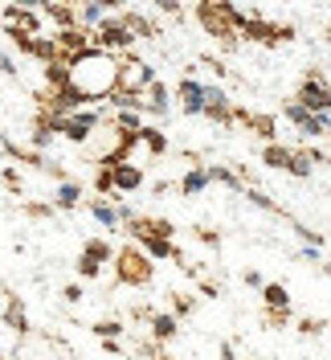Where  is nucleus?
I'll return each mask as SVG.
<instances>
[{"instance_id":"obj_1","label":"nucleus","mask_w":331,"mask_h":360,"mask_svg":"<svg viewBox=\"0 0 331 360\" xmlns=\"http://www.w3.org/2000/svg\"><path fill=\"white\" fill-rule=\"evenodd\" d=\"M70 82L90 98V107L107 103L110 94H115V86H119V53H107V49L90 45L86 53L74 58V66H70Z\"/></svg>"},{"instance_id":"obj_2","label":"nucleus","mask_w":331,"mask_h":360,"mask_svg":"<svg viewBox=\"0 0 331 360\" xmlns=\"http://www.w3.org/2000/svg\"><path fill=\"white\" fill-rule=\"evenodd\" d=\"M245 17H249V13L238 8L233 0H197L200 29H205V33H209L225 53H233V49L242 45V21H245Z\"/></svg>"},{"instance_id":"obj_3","label":"nucleus","mask_w":331,"mask_h":360,"mask_svg":"<svg viewBox=\"0 0 331 360\" xmlns=\"http://www.w3.org/2000/svg\"><path fill=\"white\" fill-rule=\"evenodd\" d=\"M152 278H155L152 254L139 246V242L115 250V283H119V287H148Z\"/></svg>"},{"instance_id":"obj_4","label":"nucleus","mask_w":331,"mask_h":360,"mask_svg":"<svg viewBox=\"0 0 331 360\" xmlns=\"http://www.w3.org/2000/svg\"><path fill=\"white\" fill-rule=\"evenodd\" d=\"M107 119V111H98V107H86V111H70V115H58V135L70 139V143H86L90 135L98 131V123Z\"/></svg>"},{"instance_id":"obj_5","label":"nucleus","mask_w":331,"mask_h":360,"mask_svg":"<svg viewBox=\"0 0 331 360\" xmlns=\"http://www.w3.org/2000/svg\"><path fill=\"white\" fill-rule=\"evenodd\" d=\"M13 360H74V352L49 332H29V336H21V348L13 352Z\"/></svg>"},{"instance_id":"obj_6","label":"nucleus","mask_w":331,"mask_h":360,"mask_svg":"<svg viewBox=\"0 0 331 360\" xmlns=\"http://www.w3.org/2000/svg\"><path fill=\"white\" fill-rule=\"evenodd\" d=\"M90 41L98 45V49H107V53H131V45L139 41V37L123 25V17H107L103 25L90 29Z\"/></svg>"},{"instance_id":"obj_7","label":"nucleus","mask_w":331,"mask_h":360,"mask_svg":"<svg viewBox=\"0 0 331 360\" xmlns=\"http://www.w3.org/2000/svg\"><path fill=\"white\" fill-rule=\"evenodd\" d=\"M152 82H155V66H148V62H143V58H135V53H119V86H115V90L143 94Z\"/></svg>"},{"instance_id":"obj_8","label":"nucleus","mask_w":331,"mask_h":360,"mask_svg":"<svg viewBox=\"0 0 331 360\" xmlns=\"http://www.w3.org/2000/svg\"><path fill=\"white\" fill-rule=\"evenodd\" d=\"M307 111H331V82L319 74V70H311L307 78H303V86L294 94Z\"/></svg>"},{"instance_id":"obj_9","label":"nucleus","mask_w":331,"mask_h":360,"mask_svg":"<svg viewBox=\"0 0 331 360\" xmlns=\"http://www.w3.org/2000/svg\"><path fill=\"white\" fill-rule=\"evenodd\" d=\"M205 98H209V103H205V119H209V123H217V127H233V123H238V107H233V98L221 86H209Z\"/></svg>"},{"instance_id":"obj_10","label":"nucleus","mask_w":331,"mask_h":360,"mask_svg":"<svg viewBox=\"0 0 331 360\" xmlns=\"http://www.w3.org/2000/svg\"><path fill=\"white\" fill-rule=\"evenodd\" d=\"M205 90H209V86L197 82V78H180L172 94L180 98V111H184V115H205V103H209V98H205Z\"/></svg>"},{"instance_id":"obj_11","label":"nucleus","mask_w":331,"mask_h":360,"mask_svg":"<svg viewBox=\"0 0 331 360\" xmlns=\"http://www.w3.org/2000/svg\"><path fill=\"white\" fill-rule=\"evenodd\" d=\"M4 25L29 33V37H41V13L37 8H21V4H4Z\"/></svg>"},{"instance_id":"obj_12","label":"nucleus","mask_w":331,"mask_h":360,"mask_svg":"<svg viewBox=\"0 0 331 360\" xmlns=\"http://www.w3.org/2000/svg\"><path fill=\"white\" fill-rule=\"evenodd\" d=\"M238 123H242L245 131H254L258 139H266V143H274V139H278V119H274V115L245 111V107H238Z\"/></svg>"},{"instance_id":"obj_13","label":"nucleus","mask_w":331,"mask_h":360,"mask_svg":"<svg viewBox=\"0 0 331 360\" xmlns=\"http://www.w3.org/2000/svg\"><path fill=\"white\" fill-rule=\"evenodd\" d=\"M0 295H4V319H0V323H4L8 332H17V336H29L33 323H29V315H25V303L13 291H0Z\"/></svg>"},{"instance_id":"obj_14","label":"nucleus","mask_w":331,"mask_h":360,"mask_svg":"<svg viewBox=\"0 0 331 360\" xmlns=\"http://www.w3.org/2000/svg\"><path fill=\"white\" fill-rule=\"evenodd\" d=\"M172 98H176V94L164 86L160 78H155L148 90H143V107H148V115H155V119H164V115L172 111Z\"/></svg>"},{"instance_id":"obj_15","label":"nucleus","mask_w":331,"mask_h":360,"mask_svg":"<svg viewBox=\"0 0 331 360\" xmlns=\"http://www.w3.org/2000/svg\"><path fill=\"white\" fill-rule=\"evenodd\" d=\"M139 188H143V168L135 160L115 164V193H139Z\"/></svg>"},{"instance_id":"obj_16","label":"nucleus","mask_w":331,"mask_h":360,"mask_svg":"<svg viewBox=\"0 0 331 360\" xmlns=\"http://www.w3.org/2000/svg\"><path fill=\"white\" fill-rule=\"evenodd\" d=\"M148 336L160 340V344H172V340L180 336V315L172 311H155L152 323H148Z\"/></svg>"},{"instance_id":"obj_17","label":"nucleus","mask_w":331,"mask_h":360,"mask_svg":"<svg viewBox=\"0 0 331 360\" xmlns=\"http://www.w3.org/2000/svg\"><path fill=\"white\" fill-rule=\"evenodd\" d=\"M209 184H213V180H209V168H205V164H197V168H188V172L176 180V193H180V197H200Z\"/></svg>"},{"instance_id":"obj_18","label":"nucleus","mask_w":331,"mask_h":360,"mask_svg":"<svg viewBox=\"0 0 331 360\" xmlns=\"http://www.w3.org/2000/svg\"><path fill=\"white\" fill-rule=\"evenodd\" d=\"M119 17H123V25L131 29L135 37H148V41H155V37L164 33V29H160V25H155L152 17H143V13H135V8H123Z\"/></svg>"},{"instance_id":"obj_19","label":"nucleus","mask_w":331,"mask_h":360,"mask_svg":"<svg viewBox=\"0 0 331 360\" xmlns=\"http://www.w3.org/2000/svg\"><path fill=\"white\" fill-rule=\"evenodd\" d=\"M90 217L98 225H107V229H123V217H119V205H110L107 197H94V201H86Z\"/></svg>"},{"instance_id":"obj_20","label":"nucleus","mask_w":331,"mask_h":360,"mask_svg":"<svg viewBox=\"0 0 331 360\" xmlns=\"http://www.w3.org/2000/svg\"><path fill=\"white\" fill-rule=\"evenodd\" d=\"M70 58H58V62H49V66H41V82H45V90H62V86H70Z\"/></svg>"},{"instance_id":"obj_21","label":"nucleus","mask_w":331,"mask_h":360,"mask_svg":"<svg viewBox=\"0 0 331 360\" xmlns=\"http://www.w3.org/2000/svg\"><path fill=\"white\" fill-rule=\"evenodd\" d=\"M205 168H209V180L213 184H225L229 193H245V180L238 168H225V164H205Z\"/></svg>"},{"instance_id":"obj_22","label":"nucleus","mask_w":331,"mask_h":360,"mask_svg":"<svg viewBox=\"0 0 331 360\" xmlns=\"http://www.w3.org/2000/svg\"><path fill=\"white\" fill-rule=\"evenodd\" d=\"M290 160H294V148L278 143V139L262 148V164H266V168H278V172H287V168H290Z\"/></svg>"},{"instance_id":"obj_23","label":"nucleus","mask_w":331,"mask_h":360,"mask_svg":"<svg viewBox=\"0 0 331 360\" xmlns=\"http://www.w3.org/2000/svg\"><path fill=\"white\" fill-rule=\"evenodd\" d=\"M139 246L148 250L152 258H172L176 266H180V262H184V254H180V246H176V242H172V238H143Z\"/></svg>"},{"instance_id":"obj_24","label":"nucleus","mask_w":331,"mask_h":360,"mask_svg":"<svg viewBox=\"0 0 331 360\" xmlns=\"http://www.w3.org/2000/svg\"><path fill=\"white\" fill-rule=\"evenodd\" d=\"M41 13H45L53 25H58V29H74V25H78V8H74V4H66V0H53V4H45Z\"/></svg>"},{"instance_id":"obj_25","label":"nucleus","mask_w":331,"mask_h":360,"mask_svg":"<svg viewBox=\"0 0 331 360\" xmlns=\"http://www.w3.org/2000/svg\"><path fill=\"white\" fill-rule=\"evenodd\" d=\"M139 148H143V152H148L152 160L168 156V139H164V131H160V127H152V123L139 131Z\"/></svg>"},{"instance_id":"obj_26","label":"nucleus","mask_w":331,"mask_h":360,"mask_svg":"<svg viewBox=\"0 0 331 360\" xmlns=\"http://www.w3.org/2000/svg\"><path fill=\"white\" fill-rule=\"evenodd\" d=\"M53 201H58V209H78V205H82V184H78V180H62V184H58V193H53Z\"/></svg>"},{"instance_id":"obj_27","label":"nucleus","mask_w":331,"mask_h":360,"mask_svg":"<svg viewBox=\"0 0 331 360\" xmlns=\"http://www.w3.org/2000/svg\"><path fill=\"white\" fill-rule=\"evenodd\" d=\"M110 119H115L119 131H143L148 127V111H115L110 107Z\"/></svg>"},{"instance_id":"obj_28","label":"nucleus","mask_w":331,"mask_h":360,"mask_svg":"<svg viewBox=\"0 0 331 360\" xmlns=\"http://www.w3.org/2000/svg\"><path fill=\"white\" fill-rule=\"evenodd\" d=\"M107 17H110V13L103 8V4H98V0H82V4H78V25H86V29L103 25Z\"/></svg>"},{"instance_id":"obj_29","label":"nucleus","mask_w":331,"mask_h":360,"mask_svg":"<svg viewBox=\"0 0 331 360\" xmlns=\"http://www.w3.org/2000/svg\"><path fill=\"white\" fill-rule=\"evenodd\" d=\"M245 201H249V205H258V209H266V213H278V217H287V209H283V205L274 201L270 193H262L258 184H249V188H245Z\"/></svg>"},{"instance_id":"obj_30","label":"nucleus","mask_w":331,"mask_h":360,"mask_svg":"<svg viewBox=\"0 0 331 360\" xmlns=\"http://www.w3.org/2000/svg\"><path fill=\"white\" fill-rule=\"evenodd\" d=\"M123 328H127V323H123V315H115V319L107 315V319H98L90 332H94L98 340H119V336H123Z\"/></svg>"},{"instance_id":"obj_31","label":"nucleus","mask_w":331,"mask_h":360,"mask_svg":"<svg viewBox=\"0 0 331 360\" xmlns=\"http://www.w3.org/2000/svg\"><path fill=\"white\" fill-rule=\"evenodd\" d=\"M74 266H78V274H82V278H98V274H103V266H107V262H103L98 254H90V250H82Z\"/></svg>"},{"instance_id":"obj_32","label":"nucleus","mask_w":331,"mask_h":360,"mask_svg":"<svg viewBox=\"0 0 331 360\" xmlns=\"http://www.w3.org/2000/svg\"><path fill=\"white\" fill-rule=\"evenodd\" d=\"M262 303L266 307H290V291L283 283H266L262 287Z\"/></svg>"},{"instance_id":"obj_33","label":"nucleus","mask_w":331,"mask_h":360,"mask_svg":"<svg viewBox=\"0 0 331 360\" xmlns=\"http://www.w3.org/2000/svg\"><path fill=\"white\" fill-rule=\"evenodd\" d=\"M94 193L115 197V164H98V172H94Z\"/></svg>"},{"instance_id":"obj_34","label":"nucleus","mask_w":331,"mask_h":360,"mask_svg":"<svg viewBox=\"0 0 331 360\" xmlns=\"http://www.w3.org/2000/svg\"><path fill=\"white\" fill-rule=\"evenodd\" d=\"M25 209V217H33V221H49V217H53V213H58V201H25L21 205Z\"/></svg>"},{"instance_id":"obj_35","label":"nucleus","mask_w":331,"mask_h":360,"mask_svg":"<svg viewBox=\"0 0 331 360\" xmlns=\"http://www.w3.org/2000/svg\"><path fill=\"white\" fill-rule=\"evenodd\" d=\"M168 303H172V315H180V319H188V315L197 311V299H193V295L172 291V299H168Z\"/></svg>"},{"instance_id":"obj_36","label":"nucleus","mask_w":331,"mask_h":360,"mask_svg":"<svg viewBox=\"0 0 331 360\" xmlns=\"http://www.w3.org/2000/svg\"><path fill=\"white\" fill-rule=\"evenodd\" d=\"M307 107H303V103H299V98H290L287 107H283V119H287V123H294V127H303V123H307Z\"/></svg>"},{"instance_id":"obj_37","label":"nucleus","mask_w":331,"mask_h":360,"mask_svg":"<svg viewBox=\"0 0 331 360\" xmlns=\"http://www.w3.org/2000/svg\"><path fill=\"white\" fill-rule=\"evenodd\" d=\"M262 323H266V328H287V323H290V307H266Z\"/></svg>"},{"instance_id":"obj_38","label":"nucleus","mask_w":331,"mask_h":360,"mask_svg":"<svg viewBox=\"0 0 331 360\" xmlns=\"http://www.w3.org/2000/svg\"><path fill=\"white\" fill-rule=\"evenodd\" d=\"M0 180H4V188H8V193H17V197L25 193V180H21V172H17V168H4V172H0Z\"/></svg>"},{"instance_id":"obj_39","label":"nucleus","mask_w":331,"mask_h":360,"mask_svg":"<svg viewBox=\"0 0 331 360\" xmlns=\"http://www.w3.org/2000/svg\"><path fill=\"white\" fill-rule=\"evenodd\" d=\"M290 229L303 238V246H323V233H319V229H307V225H299V221L290 225Z\"/></svg>"},{"instance_id":"obj_40","label":"nucleus","mask_w":331,"mask_h":360,"mask_svg":"<svg viewBox=\"0 0 331 360\" xmlns=\"http://www.w3.org/2000/svg\"><path fill=\"white\" fill-rule=\"evenodd\" d=\"M193 233H197V242H205V246H221V233L217 229H209V225H193Z\"/></svg>"},{"instance_id":"obj_41","label":"nucleus","mask_w":331,"mask_h":360,"mask_svg":"<svg viewBox=\"0 0 331 360\" xmlns=\"http://www.w3.org/2000/svg\"><path fill=\"white\" fill-rule=\"evenodd\" d=\"M323 328H327V323H323V319H315V315H303V319H299V332H303V336H319Z\"/></svg>"},{"instance_id":"obj_42","label":"nucleus","mask_w":331,"mask_h":360,"mask_svg":"<svg viewBox=\"0 0 331 360\" xmlns=\"http://www.w3.org/2000/svg\"><path fill=\"white\" fill-rule=\"evenodd\" d=\"M200 66H209L213 74H217V78H229V66H225L221 58H213V53H205V58H200Z\"/></svg>"},{"instance_id":"obj_43","label":"nucleus","mask_w":331,"mask_h":360,"mask_svg":"<svg viewBox=\"0 0 331 360\" xmlns=\"http://www.w3.org/2000/svg\"><path fill=\"white\" fill-rule=\"evenodd\" d=\"M127 315H131L135 323H152V315H155V311H152V303H135Z\"/></svg>"},{"instance_id":"obj_44","label":"nucleus","mask_w":331,"mask_h":360,"mask_svg":"<svg viewBox=\"0 0 331 360\" xmlns=\"http://www.w3.org/2000/svg\"><path fill=\"white\" fill-rule=\"evenodd\" d=\"M155 8H160V13H168V17H176V21H184V8H180V0H155Z\"/></svg>"},{"instance_id":"obj_45","label":"nucleus","mask_w":331,"mask_h":360,"mask_svg":"<svg viewBox=\"0 0 331 360\" xmlns=\"http://www.w3.org/2000/svg\"><path fill=\"white\" fill-rule=\"evenodd\" d=\"M200 283V295H205V299H217L221 295V283H213V278H197Z\"/></svg>"},{"instance_id":"obj_46","label":"nucleus","mask_w":331,"mask_h":360,"mask_svg":"<svg viewBox=\"0 0 331 360\" xmlns=\"http://www.w3.org/2000/svg\"><path fill=\"white\" fill-rule=\"evenodd\" d=\"M62 299H66L70 307H74V303H82V287H78V283H70L66 291H62Z\"/></svg>"},{"instance_id":"obj_47","label":"nucleus","mask_w":331,"mask_h":360,"mask_svg":"<svg viewBox=\"0 0 331 360\" xmlns=\"http://www.w3.org/2000/svg\"><path fill=\"white\" fill-rule=\"evenodd\" d=\"M0 74H4V78H17V62H13L8 53H0Z\"/></svg>"},{"instance_id":"obj_48","label":"nucleus","mask_w":331,"mask_h":360,"mask_svg":"<svg viewBox=\"0 0 331 360\" xmlns=\"http://www.w3.org/2000/svg\"><path fill=\"white\" fill-rule=\"evenodd\" d=\"M242 278H245V287H258V291L266 287V283H262V274H258V270H245Z\"/></svg>"},{"instance_id":"obj_49","label":"nucleus","mask_w":331,"mask_h":360,"mask_svg":"<svg viewBox=\"0 0 331 360\" xmlns=\"http://www.w3.org/2000/svg\"><path fill=\"white\" fill-rule=\"evenodd\" d=\"M172 188H176V184H172V180H160V184H155L152 193H155V197H168V193H172Z\"/></svg>"},{"instance_id":"obj_50","label":"nucleus","mask_w":331,"mask_h":360,"mask_svg":"<svg viewBox=\"0 0 331 360\" xmlns=\"http://www.w3.org/2000/svg\"><path fill=\"white\" fill-rule=\"evenodd\" d=\"M303 262H323L319 258V246H303Z\"/></svg>"},{"instance_id":"obj_51","label":"nucleus","mask_w":331,"mask_h":360,"mask_svg":"<svg viewBox=\"0 0 331 360\" xmlns=\"http://www.w3.org/2000/svg\"><path fill=\"white\" fill-rule=\"evenodd\" d=\"M103 352H107V356H119L123 348H119V340H103Z\"/></svg>"},{"instance_id":"obj_52","label":"nucleus","mask_w":331,"mask_h":360,"mask_svg":"<svg viewBox=\"0 0 331 360\" xmlns=\"http://www.w3.org/2000/svg\"><path fill=\"white\" fill-rule=\"evenodd\" d=\"M217 360H233V344H221V348H217Z\"/></svg>"},{"instance_id":"obj_53","label":"nucleus","mask_w":331,"mask_h":360,"mask_svg":"<svg viewBox=\"0 0 331 360\" xmlns=\"http://www.w3.org/2000/svg\"><path fill=\"white\" fill-rule=\"evenodd\" d=\"M323 274H331V258H323Z\"/></svg>"},{"instance_id":"obj_54","label":"nucleus","mask_w":331,"mask_h":360,"mask_svg":"<svg viewBox=\"0 0 331 360\" xmlns=\"http://www.w3.org/2000/svg\"><path fill=\"white\" fill-rule=\"evenodd\" d=\"M4 143H8V139H4V135H0V152H4Z\"/></svg>"},{"instance_id":"obj_55","label":"nucleus","mask_w":331,"mask_h":360,"mask_svg":"<svg viewBox=\"0 0 331 360\" xmlns=\"http://www.w3.org/2000/svg\"><path fill=\"white\" fill-rule=\"evenodd\" d=\"M66 4H74V8H78V4H82V0H66Z\"/></svg>"},{"instance_id":"obj_56","label":"nucleus","mask_w":331,"mask_h":360,"mask_svg":"<svg viewBox=\"0 0 331 360\" xmlns=\"http://www.w3.org/2000/svg\"><path fill=\"white\" fill-rule=\"evenodd\" d=\"M0 360H8V356H4V348H0Z\"/></svg>"},{"instance_id":"obj_57","label":"nucleus","mask_w":331,"mask_h":360,"mask_svg":"<svg viewBox=\"0 0 331 360\" xmlns=\"http://www.w3.org/2000/svg\"><path fill=\"white\" fill-rule=\"evenodd\" d=\"M98 4H103V0H98Z\"/></svg>"}]
</instances>
